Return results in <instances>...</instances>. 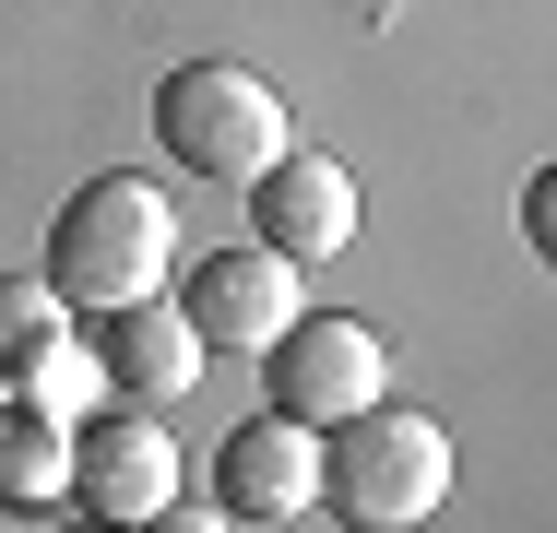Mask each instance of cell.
I'll return each mask as SVG.
<instances>
[{
	"label": "cell",
	"mask_w": 557,
	"mask_h": 533,
	"mask_svg": "<svg viewBox=\"0 0 557 533\" xmlns=\"http://www.w3.org/2000/svg\"><path fill=\"white\" fill-rule=\"evenodd\" d=\"M60 344H72V297L48 273H0V392H24Z\"/></svg>",
	"instance_id": "8fae6325"
},
{
	"label": "cell",
	"mask_w": 557,
	"mask_h": 533,
	"mask_svg": "<svg viewBox=\"0 0 557 533\" xmlns=\"http://www.w3.org/2000/svg\"><path fill=\"white\" fill-rule=\"evenodd\" d=\"M522 237H534V261L557 273V154L534 166V178H522Z\"/></svg>",
	"instance_id": "4fadbf2b"
},
{
	"label": "cell",
	"mask_w": 557,
	"mask_h": 533,
	"mask_svg": "<svg viewBox=\"0 0 557 533\" xmlns=\"http://www.w3.org/2000/svg\"><path fill=\"white\" fill-rule=\"evenodd\" d=\"M96 380H108V368H96V344L72 332V344H60V356L24 380V404H36V416H72V426H84V416H96Z\"/></svg>",
	"instance_id": "7c38bea8"
},
{
	"label": "cell",
	"mask_w": 557,
	"mask_h": 533,
	"mask_svg": "<svg viewBox=\"0 0 557 533\" xmlns=\"http://www.w3.org/2000/svg\"><path fill=\"white\" fill-rule=\"evenodd\" d=\"M0 404H12V392H0Z\"/></svg>",
	"instance_id": "5bb4252c"
},
{
	"label": "cell",
	"mask_w": 557,
	"mask_h": 533,
	"mask_svg": "<svg viewBox=\"0 0 557 533\" xmlns=\"http://www.w3.org/2000/svg\"><path fill=\"white\" fill-rule=\"evenodd\" d=\"M214 510L225 522H297V510H321V426H297L285 404L249 416L214 450Z\"/></svg>",
	"instance_id": "52a82bcc"
},
{
	"label": "cell",
	"mask_w": 557,
	"mask_h": 533,
	"mask_svg": "<svg viewBox=\"0 0 557 533\" xmlns=\"http://www.w3.org/2000/svg\"><path fill=\"white\" fill-rule=\"evenodd\" d=\"M48 285L84 320L166 297V285H178V213H166V190H154V178H119V166L84 178V190L60 202V225H48Z\"/></svg>",
	"instance_id": "6da1fadb"
},
{
	"label": "cell",
	"mask_w": 557,
	"mask_h": 533,
	"mask_svg": "<svg viewBox=\"0 0 557 533\" xmlns=\"http://www.w3.org/2000/svg\"><path fill=\"white\" fill-rule=\"evenodd\" d=\"M273 404L297 426H344L380 404V332L344 309H297L285 332H273Z\"/></svg>",
	"instance_id": "277c9868"
},
{
	"label": "cell",
	"mask_w": 557,
	"mask_h": 533,
	"mask_svg": "<svg viewBox=\"0 0 557 533\" xmlns=\"http://www.w3.org/2000/svg\"><path fill=\"white\" fill-rule=\"evenodd\" d=\"M96 368H108L119 404H178L202 380V332L178 297H143V309H108L96 320Z\"/></svg>",
	"instance_id": "9c48e42d"
},
{
	"label": "cell",
	"mask_w": 557,
	"mask_h": 533,
	"mask_svg": "<svg viewBox=\"0 0 557 533\" xmlns=\"http://www.w3.org/2000/svg\"><path fill=\"white\" fill-rule=\"evenodd\" d=\"M178 309H190V332H202V356H273V332L297 320V261H285L273 237L202 249L190 285H178Z\"/></svg>",
	"instance_id": "5b68a950"
},
{
	"label": "cell",
	"mask_w": 557,
	"mask_h": 533,
	"mask_svg": "<svg viewBox=\"0 0 557 533\" xmlns=\"http://www.w3.org/2000/svg\"><path fill=\"white\" fill-rule=\"evenodd\" d=\"M72 498V416H36L24 392L0 404V510H60Z\"/></svg>",
	"instance_id": "30bf717a"
},
{
	"label": "cell",
	"mask_w": 557,
	"mask_h": 533,
	"mask_svg": "<svg viewBox=\"0 0 557 533\" xmlns=\"http://www.w3.org/2000/svg\"><path fill=\"white\" fill-rule=\"evenodd\" d=\"M321 498L368 533H404L450 498V426L404 416V404H368V416L321 426Z\"/></svg>",
	"instance_id": "7a4b0ae2"
},
{
	"label": "cell",
	"mask_w": 557,
	"mask_h": 533,
	"mask_svg": "<svg viewBox=\"0 0 557 533\" xmlns=\"http://www.w3.org/2000/svg\"><path fill=\"white\" fill-rule=\"evenodd\" d=\"M285 96L249 72V60H178L166 84H154V142L190 166V178H225V190H249L273 154H285Z\"/></svg>",
	"instance_id": "3957f363"
},
{
	"label": "cell",
	"mask_w": 557,
	"mask_h": 533,
	"mask_svg": "<svg viewBox=\"0 0 557 533\" xmlns=\"http://www.w3.org/2000/svg\"><path fill=\"white\" fill-rule=\"evenodd\" d=\"M178 498V438L154 426V404H119V416L72 426V510L96 522H154Z\"/></svg>",
	"instance_id": "8992f818"
},
{
	"label": "cell",
	"mask_w": 557,
	"mask_h": 533,
	"mask_svg": "<svg viewBox=\"0 0 557 533\" xmlns=\"http://www.w3.org/2000/svg\"><path fill=\"white\" fill-rule=\"evenodd\" d=\"M249 225L285 249V261H333L344 237H356V178H344L333 154H309V142H285L261 178H249Z\"/></svg>",
	"instance_id": "ba28073f"
}]
</instances>
